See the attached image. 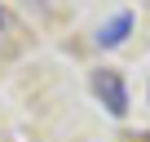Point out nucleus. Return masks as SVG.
Instances as JSON below:
<instances>
[{"label":"nucleus","mask_w":150,"mask_h":142,"mask_svg":"<svg viewBox=\"0 0 150 142\" xmlns=\"http://www.w3.org/2000/svg\"><path fill=\"white\" fill-rule=\"evenodd\" d=\"M93 93L102 98V107L110 111V115H124L128 111V89H124V80H119V71H93Z\"/></svg>","instance_id":"1"},{"label":"nucleus","mask_w":150,"mask_h":142,"mask_svg":"<svg viewBox=\"0 0 150 142\" xmlns=\"http://www.w3.org/2000/svg\"><path fill=\"white\" fill-rule=\"evenodd\" d=\"M128 31H132V14H115V18L97 31V44H102V49H115V44H124Z\"/></svg>","instance_id":"2"},{"label":"nucleus","mask_w":150,"mask_h":142,"mask_svg":"<svg viewBox=\"0 0 150 142\" xmlns=\"http://www.w3.org/2000/svg\"><path fill=\"white\" fill-rule=\"evenodd\" d=\"M0 27H5V9H0Z\"/></svg>","instance_id":"3"}]
</instances>
